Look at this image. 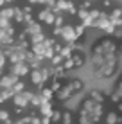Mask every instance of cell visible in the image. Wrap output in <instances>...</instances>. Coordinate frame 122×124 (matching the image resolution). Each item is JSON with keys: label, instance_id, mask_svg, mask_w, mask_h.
Returning a JSON list of instances; mask_svg holds the SVG:
<instances>
[{"label": "cell", "instance_id": "cell-1", "mask_svg": "<svg viewBox=\"0 0 122 124\" xmlns=\"http://www.w3.org/2000/svg\"><path fill=\"white\" fill-rule=\"evenodd\" d=\"M117 50V43L111 40H102V41H97L93 47V54H110V52H115Z\"/></svg>", "mask_w": 122, "mask_h": 124}, {"label": "cell", "instance_id": "cell-2", "mask_svg": "<svg viewBox=\"0 0 122 124\" xmlns=\"http://www.w3.org/2000/svg\"><path fill=\"white\" fill-rule=\"evenodd\" d=\"M32 93L29 92H16L14 95V106H18V108H23L25 104H27V101H31Z\"/></svg>", "mask_w": 122, "mask_h": 124}, {"label": "cell", "instance_id": "cell-3", "mask_svg": "<svg viewBox=\"0 0 122 124\" xmlns=\"http://www.w3.org/2000/svg\"><path fill=\"white\" fill-rule=\"evenodd\" d=\"M59 36H63L66 41H74L75 38H77V34H75V29L74 27H63L61 32H59Z\"/></svg>", "mask_w": 122, "mask_h": 124}, {"label": "cell", "instance_id": "cell-4", "mask_svg": "<svg viewBox=\"0 0 122 124\" xmlns=\"http://www.w3.org/2000/svg\"><path fill=\"white\" fill-rule=\"evenodd\" d=\"M110 22H111V23H115L117 27H119V25H122V7H117V9H113V11H111V15H110Z\"/></svg>", "mask_w": 122, "mask_h": 124}, {"label": "cell", "instance_id": "cell-5", "mask_svg": "<svg viewBox=\"0 0 122 124\" xmlns=\"http://www.w3.org/2000/svg\"><path fill=\"white\" fill-rule=\"evenodd\" d=\"M14 83H16V74H9L0 79V88H11Z\"/></svg>", "mask_w": 122, "mask_h": 124}, {"label": "cell", "instance_id": "cell-6", "mask_svg": "<svg viewBox=\"0 0 122 124\" xmlns=\"http://www.w3.org/2000/svg\"><path fill=\"white\" fill-rule=\"evenodd\" d=\"M38 16H40V20H41V22H45V23H52L54 22V15H52V11H50V9L41 11Z\"/></svg>", "mask_w": 122, "mask_h": 124}, {"label": "cell", "instance_id": "cell-7", "mask_svg": "<svg viewBox=\"0 0 122 124\" xmlns=\"http://www.w3.org/2000/svg\"><path fill=\"white\" fill-rule=\"evenodd\" d=\"M72 92H74V90H72V86L68 85V86H65V88H59V90H57V97L65 101V99H68V97L72 95Z\"/></svg>", "mask_w": 122, "mask_h": 124}, {"label": "cell", "instance_id": "cell-8", "mask_svg": "<svg viewBox=\"0 0 122 124\" xmlns=\"http://www.w3.org/2000/svg\"><path fill=\"white\" fill-rule=\"evenodd\" d=\"M13 74H16V76H25V74H27V67L22 65V61L14 63V67H13Z\"/></svg>", "mask_w": 122, "mask_h": 124}, {"label": "cell", "instance_id": "cell-9", "mask_svg": "<svg viewBox=\"0 0 122 124\" xmlns=\"http://www.w3.org/2000/svg\"><path fill=\"white\" fill-rule=\"evenodd\" d=\"M41 113H43L45 115V117H50V113H52V108H50V102L47 101V99H45L43 102H41Z\"/></svg>", "mask_w": 122, "mask_h": 124}, {"label": "cell", "instance_id": "cell-10", "mask_svg": "<svg viewBox=\"0 0 122 124\" xmlns=\"http://www.w3.org/2000/svg\"><path fill=\"white\" fill-rule=\"evenodd\" d=\"M106 122L108 124H113V122H122V117H119L115 112H110L106 115Z\"/></svg>", "mask_w": 122, "mask_h": 124}, {"label": "cell", "instance_id": "cell-11", "mask_svg": "<svg viewBox=\"0 0 122 124\" xmlns=\"http://www.w3.org/2000/svg\"><path fill=\"white\" fill-rule=\"evenodd\" d=\"M90 97H92L93 101H97V102H104V93H102V92H99V90H92Z\"/></svg>", "mask_w": 122, "mask_h": 124}, {"label": "cell", "instance_id": "cell-12", "mask_svg": "<svg viewBox=\"0 0 122 124\" xmlns=\"http://www.w3.org/2000/svg\"><path fill=\"white\" fill-rule=\"evenodd\" d=\"M31 78H32V81H34L36 85H41V81H43V76H41V72H38V70L31 72Z\"/></svg>", "mask_w": 122, "mask_h": 124}, {"label": "cell", "instance_id": "cell-13", "mask_svg": "<svg viewBox=\"0 0 122 124\" xmlns=\"http://www.w3.org/2000/svg\"><path fill=\"white\" fill-rule=\"evenodd\" d=\"M25 32H27V34H34V32H40V25H38V23H32V22H31Z\"/></svg>", "mask_w": 122, "mask_h": 124}, {"label": "cell", "instance_id": "cell-14", "mask_svg": "<svg viewBox=\"0 0 122 124\" xmlns=\"http://www.w3.org/2000/svg\"><path fill=\"white\" fill-rule=\"evenodd\" d=\"M45 40V36L41 32H34V34H31V41L32 43H38V41H43Z\"/></svg>", "mask_w": 122, "mask_h": 124}, {"label": "cell", "instance_id": "cell-15", "mask_svg": "<svg viewBox=\"0 0 122 124\" xmlns=\"http://www.w3.org/2000/svg\"><path fill=\"white\" fill-rule=\"evenodd\" d=\"M70 86H72V90H75V92H79L83 88V83L79 79H75V81H72V83H70Z\"/></svg>", "mask_w": 122, "mask_h": 124}, {"label": "cell", "instance_id": "cell-16", "mask_svg": "<svg viewBox=\"0 0 122 124\" xmlns=\"http://www.w3.org/2000/svg\"><path fill=\"white\" fill-rule=\"evenodd\" d=\"M31 101H32L31 104H34V106H40V104H41V102H43L45 99H43V97H38V95H32V97H31Z\"/></svg>", "mask_w": 122, "mask_h": 124}, {"label": "cell", "instance_id": "cell-17", "mask_svg": "<svg viewBox=\"0 0 122 124\" xmlns=\"http://www.w3.org/2000/svg\"><path fill=\"white\" fill-rule=\"evenodd\" d=\"M13 16H14L18 22H22V20H23V13L20 11V9H13Z\"/></svg>", "mask_w": 122, "mask_h": 124}, {"label": "cell", "instance_id": "cell-18", "mask_svg": "<svg viewBox=\"0 0 122 124\" xmlns=\"http://www.w3.org/2000/svg\"><path fill=\"white\" fill-rule=\"evenodd\" d=\"M41 97H43V99H50V97H52V90H49V88H45L43 92H41Z\"/></svg>", "mask_w": 122, "mask_h": 124}, {"label": "cell", "instance_id": "cell-19", "mask_svg": "<svg viewBox=\"0 0 122 124\" xmlns=\"http://www.w3.org/2000/svg\"><path fill=\"white\" fill-rule=\"evenodd\" d=\"M0 16H4V18H7V20H9L11 16H13V9H4L2 13H0Z\"/></svg>", "mask_w": 122, "mask_h": 124}, {"label": "cell", "instance_id": "cell-20", "mask_svg": "<svg viewBox=\"0 0 122 124\" xmlns=\"http://www.w3.org/2000/svg\"><path fill=\"white\" fill-rule=\"evenodd\" d=\"M75 34H77V36H83V34H85V25H77V27H75Z\"/></svg>", "mask_w": 122, "mask_h": 124}, {"label": "cell", "instance_id": "cell-21", "mask_svg": "<svg viewBox=\"0 0 122 124\" xmlns=\"http://www.w3.org/2000/svg\"><path fill=\"white\" fill-rule=\"evenodd\" d=\"M0 27H4V29H7V27H9V22H7V18L0 16Z\"/></svg>", "mask_w": 122, "mask_h": 124}, {"label": "cell", "instance_id": "cell-22", "mask_svg": "<svg viewBox=\"0 0 122 124\" xmlns=\"http://www.w3.org/2000/svg\"><path fill=\"white\" fill-rule=\"evenodd\" d=\"M111 101H113V102H119V101H122V97H120V93H119V92H115V93H111Z\"/></svg>", "mask_w": 122, "mask_h": 124}, {"label": "cell", "instance_id": "cell-23", "mask_svg": "<svg viewBox=\"0 0 122 124\" xmlns=\"http://www.w3.org/2000/svg\"><path fill=\"white\" fill-rule=\"evenodd\" d=\"M63 59H65V58H63L61 54H59V56H54V58H52V65H57V63H61Z\"/></svg>", "mask_w": 122, "mask_h": 124}, {"label": "cell", "instance_id": "cell-24", "mask_svg": "<svg viewBox=\"0 0 122 124\" xmlns=\"http://www.w3.org/2000/svg\"><path fill=\"white\" fill-rule=\"evenodd\" d=\"M7 117H9V113H7V112H4V110H0V121H9V119H7Z\"/></svg>", "mask_w": 122, "mask_h": 124}, {"label": "cell", "instance_id": "cell-25", "mask_svg": "<svg viewBox=\"0 0 122 124\" xmlns=\"http://www.w3.org/2000/svg\"><path fill=\"white\" fill-rule=\"evenodd\" d=\"M61 117H63V122H70V121H72V115H70L68 112H65Z\"/></svg>", "mask_w": 122, "mask_h": 124}, {"label": "cell", "instance_id": "cell-26", "mask_svg": "<svg viewBox=\"0 0 122 124\" xmlns=\"http://www.w3.org/2000/svg\"><path fill=\"white\" fill-rule=\"evenodd\" d=\"M50 117H52V121H59V119H61V113H59V112H52V113H50Z\"/></svg>", "mask_w": 122, "mask_h": 124}, {"label": "cell", "instance_id": "cell-27", "mask_svg": "<svg viewBox=\"0 0 122 124\" xmlns=\"http://www.w3.org/2000/svg\"><path fill=\"white\" fill-rule=\"evenodd\" d=\"M54 23H56V25H61V23H63V16H57V18H54Z\"/></svg>", "mask_w": 122, "mask_h": 124}, {"label": "cell", "instance_id": "cell-28", "mask_svg": "<svg viewBox=\"0 0 122 124\" xmlns=\"http://www.w3.org/2000/svg\"><path fill=\"white\" fill-rule=\"evenodd\" d=\"M117 92H119L120 97H122V81H119V85H117Z\"/></svg>", "mask_w": 122, "mask_h": 124}, {"label": "cell", "instance_id": "cell-29", "mask_svg": "<svg viewBox=\"0 0 122 124\" xmlns=\"http://www.w3.org/2000/svg\"><path fill=\"white\" fill-rule=\"evenodd\" d=\"M54 0H40V4H47V6H52Z\"/></svg>", "mask_w": 122, "mask_h": 124}, {"label": "cell", "instance_id": "cell-30", "mask_svg": "<svg viewBox=\"0 0 122 124\" xmlns=\"http://www.w3.org/2000/svg\"><path fill=\"white\" fill-rule=\"evenodd\" d=\"M4 61H6V56L0 52V67H4Z\"/></svg>", "mask_w": 122, "mask_h": 124}, {"label": "cell", "instance_id": "cell-31", "mask_svg": "<svg viewBox=\"0 0 122 124\" xmlns=\"http://www.w3.org/2000/svg\"><path fill=\"white\" fill-rule=\"evenodd\" d=\"M102 4H104V7H110L111 6V0H102Z\"/></svg>", "mask_w": 122, "mask_h": 124}, {"label": "cell", "instance_id": "cell-32", "mask_svg": "<svg viewBox=\"0 0 122 124\" xmlns=\"http://www.w3.org/2000/svg\"><path fill=\"white\" fill-rule=\"evenodd\" d=\"M117 104H119V112L122 113V101H119V102H117Z\"/></svg>", "mask_w": 122, "mask_h": 124}, {"label": "cell", "instance_id": "cell-33", "mask_svg": "<svg viewBox=\"0 0 122 124\" xmlns=\"http://www.w3.org/2000/svg\"><path fill=\"white\" fill-rule=\"evenodd\" d=\"M29 2H32V4H40V0H29Z\"/></svg>", "mask_w": 122, "mask_h": 124}, {"label": "cell", "instance_id": "cell-34", "mask_svg": "<svg viewBox=\"0 0 122 124\" xmlns=\"http://www.w3.org/2000/svg\"><path fill=\"white\" fill-rule=\"evenodd\" d=\"M4 4H6V0H0V7H2V6H4Z\"/></svg>", "mask_w": 122, "mask_h": 124}, {"label": "cell", "instance_id": "cell-35", "mask_svg": "<svg viewBox=\"0 0 122 124\" xmlns=\"http://www.w3.org/2000/svg\"><path fill=\"white\" fill-rule=\"evenodd\" d=\"M119 50H120V52H122V43H120V45H119Z\"/></svg>", "mask_w": 122, "mask_h": 124}, {"label": "cell", "instance_id": "cell-36", "mask_svg": "<svg viewBox=\"0 0 122 124\" xmlns=\"http://www.w3.org/2000/svg\"><path fill=\"white\" fill-rule=\"evenodd\" d=\"M88 2H92V0H88Z\"/></svg>", "mask_w": 122, "mask_h": 124}, {"label": "cell", "instance_id": "cell-37", "mask_svg": "<svg viewBox=\"0 0 122 124\" xmlns=\"http://www.w3.org/2000/svg\"><path fill=\"white\" fill-rule=\"evenodd\" d=\"M0 70H2V67H0Z\"/></svg>", "mask_w": 122, "mask_h": 124}, {"label": "cell", "instance_id": "cell-38", "mask_svg": "<svg viewBox=\"0 0 122 124\" xmlns=\"http://www.w3.org/2000/svg\"><path fill=\"white\" fill-rule=\"evenodd\" d=\"M117 2H120V0H117Z\"/></svg>", "mask_w": 122, "mask_h": 124}, {"label": "cell", "instance_id": "cell-39", "mask_svg": "<svg viewBox=\"0 0 122 124\" xmlns=\"http://www.w3.org/2000/svg\"><path fill=\"white\" fill-rule=\"evenodd\" d=\"M120 2H122V0H120Z\"/></svg>", "mask_w": 122, "mask_h": 124}]
</instances>
